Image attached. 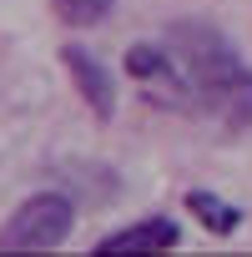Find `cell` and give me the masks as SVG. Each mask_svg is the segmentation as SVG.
Here are the masks:
<instances>
[{"label": "cell", "mask_w": 252, "mask_h": 257, "mask_svg": "<svg viewBox=\"0 0 252 257\" xmlns=\"http://www.w3.org/2000/svg\"><path fill=\"white\" fill-rule=\"evenodd\" d=\"M162 46L182 66L187 86L197 91V111L222 116L227 126H252V71L242 66L237 46L207 26V21H172L162 31Z\"/></svg>", "instance_id": "1"}, {"label": "cell", "mask_w": 252, "mask_h": 257, "mask_svg": "<svg viewBox=\"0 0 252 257\" xmlns=\"http://www.w3.org/2000/svg\"><path fill=\"white\" fill-rule=\"evenodd\" d=\"M76 202L66 192H31L0 222V252H51L71 237Z\"/></svg>", "instance_id": "2"}, {"label": "cell", "mask_w": 252, "mask_h": 257, "mask_svg": "<svg viewBox=\"0 0 252 257\" xmlns=\"http://www.w3.org/2000/svg\"><path fill=\"white\" fill-rule=\"evenodd\" d=\"M121 71L147 91V101H157V106H167V111H182V116H197V91L187 86V76H182V66L172 61L167 46L137 41L132 51H126Z\"/></svg>", "instance_id": "3"}, {"label": "cell", "mask_w": 252, "mask_h": 257, "mask_svg": "<svg viewBox=\"0 0 252 257\" xmlns=\"http://www.w3.org/2000/svg\"><path fill=\"white\" fill-rule=\"evenodd\" d=\"M61 66L71 71V86L81 91V101L91 106L96 121L116 116V76L101 66V56H91L86 46H61Z\"/></svg>", "instance_id": "4"}, {"label": "cell", "mask_w": 252, "mask_h": 257, "mask_svg": "<svg viewBox=\"0 0 252 257\" xmlns=\"http://www.w3.org/2000/svg\"><path fill=\"white\" fill-rule=\"evenodd\" d=\"M177 242H182V227H177L172 217H142V222H132V227L101 237L91 252H96V257H111V252H172Z\"/></svg>", "instance_id": "5"}, {"label": "cell", "mask_w": 252, "mask_h": 257, "mask_svg": "<svg viewBox=\"0 0 252 257\" xmlns=\"http://www.w3.org/2000/svg\"><path fill=\"white\" fill-rule=\"evenodd\" d=\"M187 212L202 222V232H212V237H232L237 227H242V207L237 202H222L217 192H207V187H192L187 192Z\"/></svg>", "instance_id": "6"}, {"label": "cell", "mask_w": 252, "mask_h": 257, "mask_svg": "<svg viewBox=\"0 0 252 257\" xmlns=\"http://www.w3.org/2000/svg\"><path fill=\"white\" fill-rule=\"evenodd\" d=\"M51 11H56L61 26L86 31V26H101V21L116 11V0H51Z\"/></svg>", "instance_id": "7"}]
</instances>
